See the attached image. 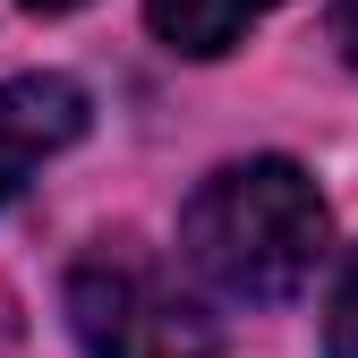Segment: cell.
I'll use <instances>...</instances> for the list:
<instances>
[{
    "instance_id": "obj_1",
    "label": "cell",
    "mask_w": 358,
    "mask_h": 358,
    "mask_svg": "<svg viewBox=\"0 0 358 358\" xmlns=\"http://www.w3.org/2000/svg\"><path fill=\"white\" fill-rule=\"evenodd\" d=\"M179 248L188 264L239 307H282L316 282L324 264V196L316 179L282 154L222 162L179 213Z\"/></svg>"
},
{
    "instance_id": "obj_3",
    "label": "cell",
    "mask_w": 358,
    "mask_h": 358,
    "mask_svg": "<svg viewBox=\"0 0 358 358\" xmlns=\"http://www.w3.org/2000/svg\"><path fill=\"white\" fill-rule=\"evenodd\" d=\"M85 137V94L69 77H9L0 85V205L26 188V171Z\"/></svg>"
},
{
    "instance_id": "obj_7",
    "label": "cell",
    "mask_w": 358,
    "mask_h": 358,
    "mask_svg": "<svg viewBox=\"0 0 358 358\" xmlns=\"http://www.w3.org/2000/svg\"><path fill=\"white\" fill-rule=\"evenodd\" d=\"M26 9H43V17H60V9H85V0H26Z\"/></svg>"
},
{
    "instance_id": "obj_2",
    "label": "cell",
    "mask_w": 358,
    "mask_h": 358,
    "mask_svg": "<svg viewBox=\"0 0 358 358\" xmlns=\"http://www.w3.org/2000/svg\"><path fill=\"white\" fill-rule=\"evenodd\" d=\"M69 333H77L85 358H222V333L128 248L77 256V273H69Z\"/></svg>"
},
{
    "instance_id": "obj_5",
    "label": "cell",
    "mask_w": 358,
    "mask_h": 358,
    "mask_svg": "<svg viewBox=\"0 0 358 358\" xmlns=\"http://www.w3.org/2000/svg\"><path fill=\"white\" fill-rule=\"evenodd\" d=\"M324 350L333 358H358V248H350L341 282H333V307H324Z\"/></svg>"
},
{
    "instance_id": "obj_4",
    "label": "cell",
    "mask_w": 358,
    "mask_h": 358,
    "mask_svg": "<svg viewBox=\"0 0 358 358\" xmlns=\"http://www.w3.org/2000/svg\"><path fill=\"white\" fill-rule=\"evenodd\" d=\"M264 9H282V0H145L154 34L171 43V52H188V60L231 52V43H239V34H248Z\"/></svg>"
},
{
    "instance_id": "obj_6",
    "label": "cell",
    "mask_w": 358,
    "mask_h": 358,
    "mask_svg": "<svg viewBox=\"0 0 358 358\" xmlns=\"http://www.w3.org/2000/svg\"><path fill=\"white\" fill-rule=\"evenodd\" d=\"M333 43H341V60L358 69V0H333Z\"/></svg>"
}]
</instances>
